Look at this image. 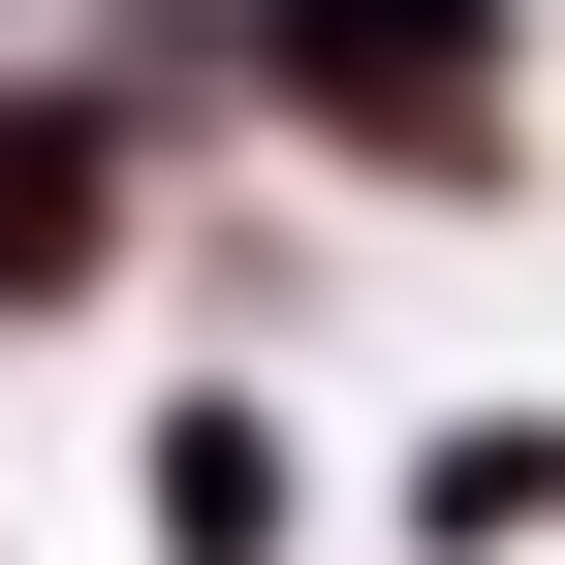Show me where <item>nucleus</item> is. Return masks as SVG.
<instances>
[{"label": "nucleus", "mask_w": 565, "mask_h": 565, "mask_svg": "<svg viewBox=\"0 0 565 565\" xmlns=\"http://www.w3.org/2000/svg\"><path fill=\"white\" fill-rule=\"evenodd\" d=\"M95 252H126V95H0V315H63Z\"/></svg>", "instance_id": "obj_2"}, {"label": "nucleus", "mask_w": 565, "mask_h": 565, "mask_svg": "<svg viewBox=\"0 0 565 565\" xmlns=\"http://www.w3.org/2000/svg\"><path fill=\"white\" fill-rule=\"evenodd\" d=\"M408 534H440V565L565 534V408H440V440H408Z\"/></svg>", "instance_id": "obj_3"}, {"label": "nucleus", "mask_w": 565, "mask_h": 565, "mask_svg": "<svg viewBox=\"0 0 565 565\" xmlns=\"http://www.w3.org/2000/svg\"><path fill=\"white\" fill-rule=\"evenodd\" d=\"M158 534H189V565H282V408H252V377L158 408Z\"/></svg>", "instance_id": "obj_4"}, {"label": "nucleus", "mask_w": 565, "mask_h": 565, "mask_svg": "<svg viewBox=\"0 0 565 565\" xmlns=\"http://www.w3.org/2000/svg\"><path fill=\"white\" fill-rule=\"evenodd\" d=\"M252 63H282V126L377 158V189H503V95H534L503 0H252Z\"/></svg>", "instance_id": "obj_1"}]
</instances>
